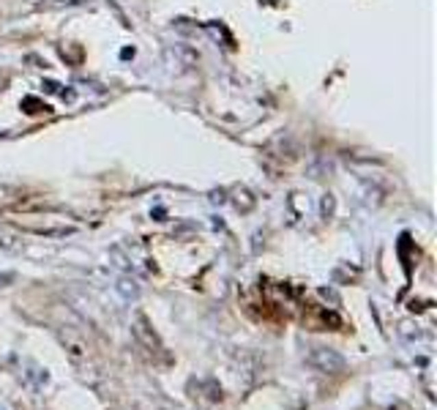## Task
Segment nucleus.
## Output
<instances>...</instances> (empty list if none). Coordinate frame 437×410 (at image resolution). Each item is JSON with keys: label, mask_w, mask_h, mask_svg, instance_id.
<instances>
[{"label": "nucleus", "mask_w": 437, "mask_h": 410, "mask_svg": "<svg viewBox=\"0 0 437 410\" xmlns=\"http://www.w3.org/2000/svg\"><path fill=\"white\" fill-rule=\"evenodd\" d=\"M312 367H317L320 372H339V370L345 367V359H342V356H336L334 350H323V348H317V350L312 353Z\"/></svg>", "instance_id": "f257e3e1"}]
</instances>
